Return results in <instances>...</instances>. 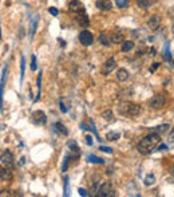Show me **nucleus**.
Returning <instances> with one entry per match:
<instances>
[{
  "label": "nucleus",
  "mask_w": 174,
  "mask_h": 197,
  "mask_svg": "<svg viewBox=\"0 0 174 197\" xmlns=\"http://www.w3.org/2000/svg\"><path fill=\"white\" fill-rule=\"evenodd\" d=\"M161 142V134L155 131H150L146 137H143L138 143V152L143 156H147L157 148V145Z\"/></svg>",
  "instance_id": "nucleus-1"
},
{
  "label": "nucleus",
  "mask_w": 174,
  "mask_h": 197,
  "mask_svg": "<svg viewBox=\"0 0 174 197\" xmlns=\"http://www.w3.org/2000/svg\"><path fill=\"white\" fill-rule=\"evenodd\" d=\"M118 113L122 114L125 117H135L141 113V107L138 106L137 103H133V102H129V101H125V102H121L119 106H118Z\"/></svg>",
  "instance_id": "nucleus-2"
},
{
  "label": "nucleus",
  "mask_w": 174,
  "mask_h": 197,
  "mask_svg": "<svg viewBox=\"0 0 174 197\" xmlns=\"http://www.w3.org/2000/svg\"><path fill=\"white\" fill-rule=\"evenodd\" d=\"M96 196L98 197H114L115 196V189L110 182H103L99 186Z\"/></svg>",
  "instance_id": "nucleus-3"
},
{
  "label": "nucleus",
  "mask_w": 174,
  "mask_h": 197,
  "mask_svg": "<svg viewBox=\"0 0 174 197\" xmlns=\"http://www.w3.org/2000/svg\"><path fill=\"white\" fill-rule=\"evenodd\" d=\"M166 105V98L163 94H155L150 99V106L153 109H162Z\"/></svg>",
  "instance_id": "nucleus-4"
},
{
  "label": "nucleus",
  "mask_w": 174,
  "mask_h": 197,
  "mask_svg": "<svg viewBox=\"0 0 174 197\" xmlns=\"http://www.w3.org/2000/svg\"><path fill=\"white\" fill-rule=\"evenodd\" d=\"M31 121L34 122L35 125H44L47 122V117L44 114V111L42 110H35L34 113L31 114Z\"/></svg>",
  "instance_id": "nucleus-5"
},
{
  "label": "nucleus",
  "mask_w": 174,
  "mask_h": 197,
  "mask_svg": "<svg viewBox=\"0 0 174 197\" xmlns=\"http://www.w3.org/2000/svg\"><path fill=\"white\" fill-rule=\"evenodd\" d=\"M79 42L83 44V46H91L92 43H94V36L90 31L84 30L79 34Z\"/></svg>",
  "instance_id": "nucleus-6"
},
{
  "label": "nucleus",
  "mask_w": 174,
  "mask_h": 197,
  "mask_svg": "<svg viewBox=\"0 0 174 197\" xmlns=\"http://www.w3.org/2000/svg\"><path fill=\"white\" fill-rule=\"evenodd\" d=\"M115 66H117V63H115V59L114 58L107 59L106 63H104L103 67H102V75H108L115 68Z\"/></svg>",
  "instance_id": "nucleus-7"
},
{
  "label": "nucleus",
  "mask_w": 174,
  "mask_h": 197,
  "mask_svg": "<svg viewBox=\"0 0 174 197\" xmlns=\"http://www.w3.org/2000/svg\"><path fill=\"white\" fill-rule=\"evenodd\" d=\"M7 72H8V67L6 66L3 68L2 79H0V110L3 109V92H4V84H6V79H7Z\"/></svg>",
  "instance_id": "nucleus-8"
},
{
  "label": "nucleus",
  "mask_w": 174,
  "mask_h": 197,
  "mask_svg": "<svg viewBox=\"0 0 174 197\" xmlns=\"http://www.w3.org/2000/svg\"><path fill=\"white\" fill-rule=\"evenodd\" d=\"M70 11L71 12H75V14H80V12H86L84 11V6L82 3L79 2V0H72L70 3Z\"/></svg>",
  "instance_id": "nucleus-9"
},
{
  "label": "nucleus",
  "mask_w": 174,
  "mask_h": 197,
  "mask_svg": "<svg viewBox=\"0 0 174 197\" xmlns=\"http://www.w3.org/2000/svg\"><path fill=\"white\" fill-rule=\"evenodd\" d=\"M95 6L102 11H110L112 8V4L110 0H96L95 2Z\"/></svg>",
  "instance_id": "nucleus-10"
},
{
  "label": "nucleus",
  "mask_w": 174,
  "mask_h": 197,
  "mask_svg": "<svg viewBox=\"0 0 174 197\" xmlns=\"http://www.w3.org/2000/svg\"><path fill=\"white\" fill-rule=\"evenodd\" d=\"M2 162L4 164V165H8V166H11L12 164H14V156H12V153L10 152V150H6L2 154Z\"/></svg>",
  "instance_id": "nucleus-11"
},
{
  "label": "nucleus",
  "mask_w": 174,
  "mask_h": 197,
  "mask_svg": "<svg viewBox=\"0 0 174 197\" xmlns=\"http://www.w3.org/2000/svg\"><path fill=\"white\" fill-rule=\"evenodd\" d=\"M159 24H161V19H159L158 15H153L147 22V26H149L150 30H157V28L159 27Z\"/></svg>",
  "instance_id": "nucleus-12"
},
{
  "label": "nucleus",
  "mask_w": 174,
  "mask_h": 197,
  "mask_svg": "<svg viewBox=\"0 0 174 197\" xmlns=\"http://www.w3.org/2000/svg\"><path fill=\"white\" fill-rule=\"evenodd\" d=\"M76 15V22L79 26L82 27H87L88 26V18L86 15V12H80V14H75Z\"/></svg>",
  "instance_id": "nucleus-13"
},
{
  "label": "nucleus",
  "mask_w": 174,
  "mask_h": 197,
  "mask_svg": "<svg viewBox=\"0 0 174 197\" xmlns=\"http://www.w3.org/2000/svg\"><path fill=\"white\" fill-rule=\"evenodd\" d=\"M52 127H54V131H56L58 134H60V135H68V130H67L66 126H64L62 122H56Z\"/></svg>",
  "instance_id": "nucleus-14"
},
{
  "label": "nucleus",
  "mask_w": 174,
  "mask_h": 197,
  "mask_svg": "<svg viewBox=\"0 0 174 197\" xmlns=\"http://www.w3.org/2000/svg\"><path fill=\"white\" fill-rule=\"evenodd\" d=\"M117 78H118V80H121V82H126L129 79V71L126 68H119V70L117 71Z\"/></svg>",
  "instance_id": "nucleus-15"
},
{
  "label": "nucleus",
  "mask_w": 174,
  "mask_h": 197,
  "mask_svg": "<svg viewBox=\"0 0 174 197\" xmlns=\"http://www.w3.org/2000/svg\"><path fill=\"white\" fill-rule=\"evenodd\" d=\"M0 178L4 180V181H10L12 178V172L10 170V169L0 168Z\"/></svg>",
  "instance_id": "nucleus-16"
},
{
  "label": "nucleus",
  "mask_w": 174,
  "mask_h": 197,
  "mask_svg": "<svg viewBox=\"0 0 174 197\" xmlns=\"http://www.w3.org/2000/svg\"><path fill=\"white\" fill-rule=\"evenodd\" d=\"M134 48V42L131 40H123L122 42V47H121V51L122 52H129Z\"/></svg>",
  "instance_id": "nucleus-17"
},
{
  "label": "nucleus",
  "mask_w": 174,
  "mask_h": 197,
  "mask_svg": "<svg viewBox=\"0 0 174 197\" xmlns=\"http://www.w3.org/2000/svg\"><path fill=\"white\" fill-rule=\"evenodd\" d=\"M169 127H170V125L163 123V125H159V126L153 127L151 131H155V133H158V134H163V133H166V131L169 130Z\"/></svg>",
  "instance_id": "nucleus-18"
},
{
  "label": "nucleus",
  "mask_w": 174,
  "mask_h": 197,
  "mask_svg": "<svg viewBox=\"0 0 174 197\" xmlns=\"http://www.w3.org/2000/svg\"><path fill=\"white\" fill-rule=\"evenodd\" d=\"M99 42L102 46H110L111 44V40H110V36H108L106 32H102L99 36Z\"/></svg>",
  "instance_id": "nucleus-19"
},
{
  "label": "nucleus",
  "mask_w": 174,
  "mask_h": 197,
  "mask_svg": "<svg viewBox=\"0 0 174 197\" xmlns=\"http://www.w3.org/2000/svg\"><path fill=\"white\" fill-rule=\"evenodd\" d=\"M137 6L142 10H146L153 6V0H137Z\"/></svg>",
  "instance_id": "nucleus-20"
},
{
  "label": "nucleus",
  "mask_w": 174,
  "mask_h": 197,
  "mask_svg": "<svg viewBox=\"0 0 174 197\" xmlns=\"http://www.w3.org/2000/svg\"><path fill=\"white\" fill-rule=\"evenodd\" d=\"M24 72H26V58L22 56V59H20V84L23 83Z\"/></svg>",
  "instance_id": "nucleus-21"
},
{
  "label": "nucleus",
  "mask_w": 174,
  "mask_h": 197,
  "mask_svg": "<svg viewBox=\"0 0 174 197\" xmlns=\"http://www.w3.org/2000/svg\"><path fill=\"white\" fill-rule=\"evenodd\" d=\"M68 149H70V152H71L74 156H75V154H76V156H79L80 149H79L78 145L74 142V141H70V142H68Z\"/></svg>",
  "instance_id": "nucleus-22"
},
{
  "label": "nucleus",
  "mask_w": 174,
  "mask_h": 197,
  "mask_svg": "<svg viewBox=\"0 0 174 197\" xmlns=\"http://www.w3.org/2000/svg\"><path fill=\"white\" fill-rule=\"evenodd\" d=\"M42 75H43V72H39L38 78H36V84H38V95H36L35 101H38L40 98V94H42Z\"/></svg>",
  "instance_id": "nucleus-23"
},
{
  "label": "nucleus",
  "mask_w": 174,
  "mask_h": 197,
  "mask_svg": "<svg viewBox=\"0 0 174 197\" xmlns=\"http://www.w3.org/2000/svg\"><path fill=\"white\" fill-rule=\"evenodd\" d=\"M110 40H111V43H122L123 42V35L121 34V32H115V34H112L110 36Z\"/></svg>",
  "instance_id": "nucleus-24"
},
{
  "label": "nucleus",
  "mask_w": 174,
  "mask_h": 197,
  "mask_svg": "<svg viewBox=\"0 0 174 197\" xmlns=\"http://www.w3.org/2000/svg\"><path fill=\"white\" fill-rule=\"evenodd\" d=\"M87 161H88V162H91V164H104V160H103V158H100V157H96V156H94V154L87 156Z\"/></svg>",
  "instance_id": "nucleus-25"
},
{
  "label": "nucleus",
  "mask_w": 174,
  "mask_h": 197,
  "mask_svg": "<svg viewBox=\"0 0 174 197\" xmlns=\"http://www.w3.org/2000/svg\"><path fill=\"white\" fill-rule=\"evenodd\" d=\"M121 138V134L118 131H108L106 133V139L107 141H117Z\"/></svg>",
  "instance_id": "nucleus-26"
},
{
  "label": "nucleus",
  "mask_w": 174,
  "mask_h": 197,
  "mask_svg": "<svg viewBox=\"0 0 174 197\" xmlns=\"http://www.w3.org/2000/svg\"><path fill=\"white\" fill-rule=\"evenodd\" d=\"M38 19H39V16H35L34 20L31 22V26H30V36H31V38L35 35L36 27H38Z\"/></svg>",
  "instance_id": "nucleus-27"
},
{
  "label": "nucleus",
  "mask_w": 174,
  "mask_h": 197,
  "mask_svg": "<svg viewBox=\"0 0 174 197\" xmlns=\"http://www.w3.org/2000/svg\"><path fill=\"white\" fill-rule=\"evenodd\" d=\"M102 118L103 119H106L107 122H112L114 121V115H112V111L108 109V110H104L103 113H102Z\"/></svg>",
  "instance_id": "nucleus-28"
},
{
  "label": "nucleus",
  "mask_w": 174,
  "mask_h": 197,
  "mask_svg": "<svg viewBox=\"0 0 174 197\" xmlns=\"http://www.w3.org/2000/svg\"><path fill=\"white\" fill-rule=\"evenodd\" d=\"M115 4L118 8H127L129 7V0H115Z\"/></svg>",
  "instance_id": "nucleus-29"
},
{
  "label": "nucleus",
  "mask_w": 174,
  "mask_h": 197,
  "mask_svg": "<svg viewBox=\"0 0 174 197\" xmlns=\"http://www.w3.org/2000/svg\"><path fill=\"white\" fill-rule=\"evenodd\" d=\"M154 182H155V177H154V174H149L146 178H145V185H147V186H149V185H153Z\"/></svg>",
  "instance_id": "nucleus-30"
},
{
  "label": "nucleus",
  "mask_w": 174,
  "mask_h": 197,
  "mask_svg": "<svg viewBox=\"0 0 174 197\" xmlns=\"http://www.w3.org/2000/svg\"><path fill=\"white\" fill-rule=\"evenodd\" d=\"M64 196H70V184H68V177L64 178Z\"/></svg>",
  "instance_id": "nucleus-31"
},
{
  "label": "nucleus",
  "mask_w": 174,
  "mask_h": 197,
  "mask_svg": "<svg viewBox=\"0 0 174 197\" xmlns=\"http://www.w3.org/2000/svg\"><path fill=\"white\" fill-rule=\"evenodd\" d=\"M70 158H71V157H70V153H68V154L66 156V158H64V162H63V166H62V172H63V173L67 170V168H68V162H70Z\"/></svg>",
  "instance_id": "nucleus-32"
},
{
  "label": "nucleus",
  "mask_w": 174,
  "mask_h": 197,
  "mask_svg": "<svg viewBox=\"0 0 174 197\" xmlns=\"http://www.w3.org/2000/svg\"><path fill=\"white\" fill-rule=\"evenodd\" d=\"M36 68H38V66H36V56L32 55L31 56V71H36Z\"/></svg>",
  "instance_id": "nucleus-33"
},
{
  "label": "nucleus",
  "mask_w": 174,
  "mask_h": 197,
  "mask_svg": "<svg viewBox=\"0 0 174 197\" xmlns=\"http://www.w3.org/2000/svg\"><path fill=\"white\" fill-rule=\"evenodd\" d=\"M99 150H102V152H104V153H110V154L112 153V149H111V148L103 146V145H102V146H99Z\"/></svg>",
  "instance_id": "nucleus-34"
},
{
  "label": "nucleus",
  "mask_w": 174,
  "mask_h": 197,
  "mask_svg": "<svg viewBox=\"0 0 174 197\" xmlns=\"http://www.w3.org/2000/svg\"><path fill=\"white\" fill-rule=\"evenodd\" d=\"M60 111H62V113H67L68 111V107L63 103V101H60Z\"/></svg>",
  "instance_id": "nucleus-35"
},
{
  "label": "nucleus",
  "mask_w": 174,
  "mask_h": 197,
  "mask_svg": "<svg viewBox=\"0 0 174 197\" xmlns=\"http://www.w3.org/2000/svg\"><path fill=\"white\" fill-rule=\"evenodd\" d=\"M159 64H161V63H158V62H154V63H153V66H151V68H150V72H154L157 68L159 67Z\"/></svg>",
  "instance_id": "nucleus-36"
},
{
  "label": "nucleus",
  "mask_w": 174,
  "mask_h": 197,
  "mask_svg": "<svg viewBox=\"0 0 174 197\" xmlns=\"http://www.w3.org/2000/svg\"><path fill=\"white\" fill-rule=\"evenodd\" d=\"M48 11H50V14H51V15H54V16H56V15L59 14V11L56 10L55 7H51V8H50V10H48Z\"/></svg>",
  "instance_id": "nucleus-37"
},
{
  "label": "nucleus",
  "mask_w": 174,
  "mask_h": 197,
  "mask_svg": "<svg viewBox=\"0 0 174 197\" xmlns=\"http://www.w3.org/2000/svg\"><path fill=\"white\" fill-rule=\"evenodd\" d=\"M166 149H168V146H166V145H165V143H161V145H157V150H166Z\"/></svg>",
  "instance_id": "nucleus-38"
},
{
  "label": "nucleus",
  "mask_w": 174,
  "mask_h": 197,
  "mask_svg": "<svg viewBox=\"0 0 174 197\" xmlns=\"http://www.w3.org/2000/svg\"><path fill=\"white\" fill-rule=\"evenodd\" d=\"M78 192H79V195H80V196H88V192L86 191V189H83V188H79V191H78Z\"/></svg>",
  "instance_id": "nucleus-39"
},
{
  "label": "nucleus",
  "mask_w": 174,
  "mask_h": 197,
  "mask_svg": "<svg viewBox=\"0 0 174 197\" xmlns=\"http://www.w3.org/2000/svg\"><path fill=\"white\" fill-rule=\"evenodd\" d=\"M169 141H170V142H174V127L172 129L170 134H169Z\"/></svg>",
  "instance_id": "nucleus-40"
},
{
  "label": "nucleus",
  "mask_w": 174,
  "mask_h": 197,
  "mask_svg": "<svg viewBox=\"0 0 174 197\" xmlns=\"http://www.w3.org/2000/svg\"><path fill=\"white\" fill-rule=\"evenodd\" d=\"M86 142H87L88 146H91V145H92V138H91V135H87V137H86Z\"/></svg>",
  "instance_id": "nucleus-41"
},
{
  "label": "nucleus",
  "mask_w": 174,
  "mask_h": 197,
  "mask_svg": "<svg viewBox=\"0 0 174 197\" xmlns=\"http://www.w3.org/2000/svg\"><path fill=\"white\" fill-rule=\"evenodd\" d=\"M150 52H151V55H153V56H155V55H157V52H155V48H154V47H153L151 50H150Z\"/></svg>",
  "instance_id": "nucleus-42"
},
{
  "label": "nucleus",
  "mask_w": 174,
  "mask_h": 197,
  "mask_svg": "<svg viewBox=\"0 0 174 197\" xmlns=\"http://www.w3.org/2000/svg\"><path fill=\"white\" fill-rule=\"evenodd\" d=\"M0 39H2V30H0Z\"/></svg>",
  "instance_id": "nucleus-43"
}]
</instances>
